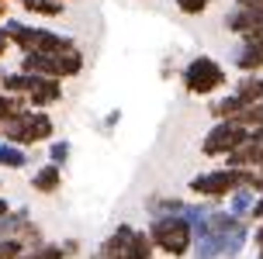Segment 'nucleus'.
<instances>
[{
  "label": "nucleus",
  "mask_w": 263,
  "mask_h": 259,
  "mask_svg": "<svg viewBox=\"0 0 263 259\" xmlns=\"http://www.w3.org/2000/svg\"><path fill=\"white\" fill-rule=\"evenodd\" d=\"M0 31L4 38L11 42V49L21 55V52H42V55H59V52H69L77 49V38L66 35V31H55V28H45V25H31L25 17H14L7 14L0 21Z\"/></svg>",
  "instance_id": "f257e3e1"
},
{
  "label": "nucleus",
  "mask_w": 263,
  "mask_h": 259,
  "mask_svg": "<svg viewBox=\"0 0 263 259\" xmlns=\"http://www.w3.org/2000/svg\"><path fill=\"white\" fill-rule=\"evenodd\" d=\"M145 232H149V238H153L156 256L191 259V249H194V232H191V225H187L184 214L149 218V221H145Z\"/></svg>",
  "instance_id": "f03ea898"
},
{
  "label": "nucleus",
  "mask_w": 263,
  "mask_h": 259,
  "mask_svg": "<svg viewBox=\"0 0 263 259\" xmlns=\"http://www.w3.org/2000/svg\"><path fill=\"white\" fill-rule=\"evenodd\" d=\"M180 87L191 97H218V93L229 87V69H225L215 55H191L180 69Z\"/></svg>",
  "instance_id": "7ed1b4c3"
},
{
  "label": "nucleus",
  "mask_w": 263,
  "mask_h": 259,
  "mask_svg": "<svg viewBox=\"0 0 263 259\" xmlns=\"http://www.w3.org/2000/svg\"><path fill=\"white\" fill-rule=\"evenodd\" d=\"M0 138L4 142H14L21 149H35V145H49L55 138V121L49 111H35V107H25L21 114H14L11 121L0 125Z\"/></svg>",
  "instance_id": "20e7f679"
},
{
  "label": "nucleus",
  "mask_w": 263,
  "mask_h": 259,
  "mask_svg": "<svg viewBox=\"0 0 263 259\" xmlns=\"http://www.w3.org/2000/svg\"><path fill=\"white\" fill-rule=\"evenodd\" d=\"M242 187V169L236 166H215L204 169V173H194L187 180V194H194V201H215V204H225V197Z\"/></svg>",
  "instance_id": "39448f33"
},
{
  "label": "nucleus",
  "mask_w": 263,
  "mask_h": 259,
  "mask_svg": "<svg viewBox=\"0 0 263 259\" xmlns=\"http://www.w3.org/2000/svg\"><path fill=\"white\" fill-rule=\"evenodd\" d=\"M250 138V128H242L239 121H215L204 138H201V155L204 159H225V155L239 149V145Z\"/></svg>",
  "instance_id": "423d86ee"
},
{
  "label": "nucleus",
  "mask_w": 263,
  "mask_h": 259,
  "mask_svg": "<svg viewBox=\"0 0 263 259\" xmlns=\"http://www.w3.org/2000/svg\"><path fill=\"white\" fill-rule=\"evenodd\" d=\"M28 107L35 111H52L55 104H63V79H52V76H35L31 79V90L25 93Z\"/></svg>",
  "instance_id": "0eeeda50"
},
{
  "label": "nucleus",
  "mask_w": 263,
  "mask_h": 259,
  "mask_svg": "<svg viewBox=\"0 0 263 259\" xmlns=\"http://www.w3.org/2000/svg\"><path fill=\"white\" fill-rule=\"evenodd\" d=\"M132 235H135V225H128V221H118L111 232L104 235V242L97 246V259H118L125 249H128Z\"/></svg>",
  "instance_id": "6e6552de"
},
{
  "label": "nucleus",
  "mask_w": 263,
  "mask_h": 259,
  "mask_svg": "<svg viewBox=\"0 0 263 259\" xmlns=\"http://www.w3.org/2000/svg\"><path fill=\"white\" fill-rule=\"evenodd\" d=\"M31 190L42 197H55L59 190H63V166H55V163H42V166H35V173H31Z\"/></svg>",
  "instance_id": "1a4fd4ad"
},
{
  "label": "nucleus",
  "mask_w": 263,
  "mask_h": 259,
  "mask_svg": "<svg viewBox=\"0 0 263 259\" xmlns=\"http://www.w3.org/2000/svg\"><path fill=\"white\" fill-rule=\"evenodd\" d=\"M222 25H225V31H229V35L242 38V35H250V31L263 28V14L260 11H246V7H236V4H232V11L222 17Z\"/></svg>",
  "instance_id": "9d476101"
},
{
  "label": "nucleus",
  "mask_w": 263,
  "mask_h": 259,
  "mask_svg": "<svg viewBox=\"0 0 263 259\" xmlns=\"http://www.w3.org/2000/svg\"><path fill=\"white\" fill-rule=\"evenodd\" d=\"M232 93L239 97L242 107L263 101V73H239V79L232 83Z\"/></svg>",
  "instance_id": "9b49d317"
},
{
  "label": "nucleus",
  "mask_w": 263,
  "mask_h": 259,
  "mask_svg": "<svg viewBox=\"0 0 263 259\" xmlns=\"http://www.w3.org/2000/svg\"><path fill=\"white\" fill-rule=\"evenodd\" d=\"M250 235H253V221H239L232 232L222 238V259H239L250 246Z\"/></svg>",
  "instance_id": "f8f14e48"
},
{
  "label": "nucleus",
  "mask_w": 263,
  "mask_h": 259,
  "mask_svg": "<svg viewBox=\"0 0 263 259\" xmlns=\"http://www.w3.org/2000/svg\"><path fill=\"white\" fill-rule=\"evenodd\" d=\"M28 17H39V21H55L66 14V0H14Z\"/></svg>",
  "instance_id": "ddd939ff"
},
{
  "label": "nucleus",
  "mask_w": 263,
  "mask_h": 259,
  "mask_svg": "<svg viewBox=\"0 0 263 259\" xmlns=\"http://www.w3.org/2000/svg\"><path fill=\"white\" fill-rule=\"evenodd\" d=\"M187 201L173 194H149L145 197V214L149 218H166V214H184Z\"/></svg>",
  "instance_id": "4468645a"
},
{
  "label": "nucleus",
  "mask_w": 263,
  "mask_h": 259,
  "mask_svg": "<svg viewBox=\"0 0 263 259\" xmlns=\"http://www.w3.org/2000/svg\"><path fill=\"white\" fill-rule=\"evenodd\" d=\"M28 166H31V152L0 138V173H4V169H7V173H17V169H28Z\"/></svg>",
  "instance_id": "2eb2a0df"
},
{
  "label": "nucleus",
  "mask_w": 263,
  "mask_h": 259,
  "mask_svg": "<svg viewBox=\"0 0 263 259\" xmlns=\"http://www.w3.org/2000/svg\"><path fill=\"white\" fill-rule=\"evenodd\" d=\"M239 111H242V104H239V97H236L232 90H229V93H218V97H211V104H208L211 121H232Z\"/></svg>",
  "instance_id": "dca6fc26"
},
{
  "label": "nucleus",
  "mask_w": 263,
  "mask_h": 259,
  "mask_svg": "<svg viewBox=\"0 0 263 259\" xmlns=\"http://www.w3.org/2000/svg\"><path fill=\"white\" fill-rule=\"evenodd\" d=\"M118 259H156V249H153V238H149V232H145V228H135L128 249H125Z\"/></svg>",
  "instance_id": "f3484780"
},
{
  "label": "nucleus",
  "mask_w": 263,
  "mask_h": 259,
  "mask_svg": "<svg viewBox=\"0 0 263 259\" xmlns=\"http://www.w3.org/2000/svg\"><path fill=\"white\" fill-rule=\"evenodd\" d=\"M31 73H21L17 66L14 69H4V76H0V90L4 93H14V97H25L28 90H31Z\"/></svg>",
  "instance_id": "a211bd4d"
},
{
  "label": "nucleus",
  "mask_w": 263,
  "mask_h": 259,
  "mask_svg": "<svg viewBox=\"0 0 263 259\" xmlns=\"http://www.w3.org/2000/svg\"><path fill=\"white\" fill-rule=\"evenodd\" d=\"M253 201H256V194L246 190V187H239V190H232V194L225 197V207H229V214H236V218H250Z\"/></svg>",
  "instance_id": "6ab92c4d"
},
{
  "label": "nucleus",
  "mask_w": 263,
  "mask_h": 259,
  "mask_svg": "<svg viewBox=\"0 0 263 259\" xmlns=\"http://www.w3.org/2000/svg\"><path fill=\"white\" fill-rule=\"evenodd\" d=\"M73 159V142L69 138H52V142L45 145V163H55V166H63Z\"/></svg>",
  "instance_id": "aec40b11"
},
{
  "label": "nucleus",
  "mask_w": 263,
  "mask_h": 259,
  "mask_svg": "<svg viewBox=\"0 0 263 259\" xmlns=\"http://www.w3.org/2000/svg\"><path fill=\"white\" fill-rule=\"evenodd\" d=\"M21 259H69V256L63 252V246H59V242H49V238H45L42 246L25 249V252H21Z\"/></svg>",
  "instance_id": "412c9836"
},
{
  "label": "nucleus",
  "mask_w": 263,
  "mask_h": 259,
  "mask_svg": "<svg viewBox=\"0 0 263 259\" xmlns=\"http://www.w3.org/2000/svg\"><path fill=\"white\" fill-rule=\"evenodd\" d=\"M173 4H177V11L184 14V17H201L215 0H173Z\"/></svg>",
  "instance_id": "4be33fe9"
},
{
  "label": "nucleus",
  "mask_w": 263,
  "mask_h": 259,
  "mask_svg": "<svg viewBox=\"0 0 263 259\" xmlns=\"http://www.w3.org/2000/svg\"><path fill=\"white\" fill-rule=\"evenodd\" d=\"M118 125H121V107H111V111L104 114V121H101L97 128H101V135H111V131L118 128Z\"/></svg>",
  "instance_id": "5701e85b"
},
{
  "label": "nucleus",
  "mask_w": 263,
  "mask_h": 259,
  "mask_svg": "<svg viewBox=\"0 0 263 259\" xmlns=\"http://www.w3.org/2000/svg\"><path fill=\"white\" fill-rule=\"evenodd\" d=\"M250 246H253V252H256V259H263V221H256V225H253Z\"/></svg>",
  "instance_id": "b1692460"
},
{
  "label": "nucleus",
  "mask_w": 263,
  "mask_h": 259,
  "mask_svg": "<svg viewBox=\"0 0 263 259\" xmlns=\"http://www.w3.org/2000/svg\"><path fill=\"white\" fill-rule=\"evenodd\" d=\"M59 246H63V252H66L69 259H77L80 252H83V242H80V238H63Z\"/></svg>",
  "instance_id": "393cba45"
},
{
  "label": "nucleus",
  "mask_w": 263,
  "mask_h": 259,
  "mask_svg": "<svg viewBox=\"0 0 263 259\" xmlns=\"http://www.w3.org/2000/svg\"><path fill=\"white\" fill-rule=\"evenodd\" d=\"M250 221H253V225H256V221H263V190H260V194H256V201H253Z\"/></svg>",
  "instance_id": "a878e982"
},
{
  "label": "nucleus",
  "mask_w": 263,
  "mask_h": 259,
  "mask_svg": "<svg viewBox=\"0 0 263 259\" xmlns=\"http://www.w3.org/2000/svg\"><path fill=\"white\" fill-rule=\"evenodd\" d=\"M7 52H14V49H11V42L4 38V31H0V66H4V59H7Z\"/></svg>",
  "instance_id": "bb28decb"
},
{
  "label": "nucleus",
  "mask_w": 263,
  "mask_h": 259,
  "mask_svg": "<svg viewBox=\"0 0 263 259\" xmlns=\"http://www.w3.org/2000/svg\"><path fill=\"white\" fill-rule=\"evenodd\" d=\"M7 14H11V0H0V21H4Z\"/></svg>",
  "instance_id": "cd10ccee"
},
{
  "label": "nucleus",
  "mask_w": 263,
  "mask_h": 259,
  "mask_svg": "<svg viewBox=\"0 0 263 259\" xmlns=\"http://www.w3.org/2000/svg\"><path fill=\"white\" fill-rule=\"evenodd\" d=\"M11 207H14V204H11V201H7V197H4V194H0V214H7Z\"/></svg>",
  "instance_id": "c85d7f7f"
},
{
  "label": "nucleus",
  "mask_w": 263,
  "mask_h": 259,
  "mask_svg": "<svg viewBox=\"0 0 263 259\" xmlns=\"http://www.w3.org/2000/svg\"><path fill=\"white\" fill-rule=\"evenodd\" d=\"M0 194H4V176H0Z\"/></svg>",
  "instance_id": "c756f323"
},
{
  "label": "nucleus",
  "mask_w": 263,
  "mask_h": 259,
  "mask_svg": "<svg viewBox=\"0 0 263 259\" xmlns=\"http://www.w3.org/2000/svg\"><path fill=\"white\" fill-rule=\"evenodd\" d=\"M87 259H97V252H93V256H87Z\"/></svg>",
  "instance_id": "7c9ffc66"
}]
</instances>
